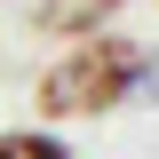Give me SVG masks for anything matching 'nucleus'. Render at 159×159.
<instances>
[{
    "label": "nucleus",
    "mask_w": 159,
    "mask_h": 159,
    "mask_svg": "<svg viewBox=\"0 0 159 159\" xmlns=\"http://www.w3.org/2000/svg\"><path fill=\"white\" fill-rule=\"evenodd\" d=\"M151 80V48L127 32H96V40H72L48 72L32 80V103L48 127H72V119H111L119 103Z\"/></svg>",
    "instance_id": "nucleus-1"
},
{
    "label": "nucleus",
    "mask_w": 159,
    "mask_h": 159,
    "mask_svg": "<svg viewBox=\"0 0 159 159\" xmlns=\"http://www.w3.org/2000/svg\"><path fill=\"white\" fill-rule=\"evenodd\" d=\"M119 8H127V0H40V8H32V24H40L48 40H96Z\"/></svg>",
    "instance_id": "nucleus-2"
},
{
    "label": "nucleus",
    "mask_w": 159,
    "mask_h": 159,
    "mask_svg": "<svg viewBox=\"0 0 159 159\" xmlns=\"http://www.w3.org/2000/svg\"><path fill=\"white\" fill-rule=\"evenodd\" d=\"M0 159H72L56 127H0Z\"/></svg>",
    "instance_id": "nucleus-3"
}]
</instances>
